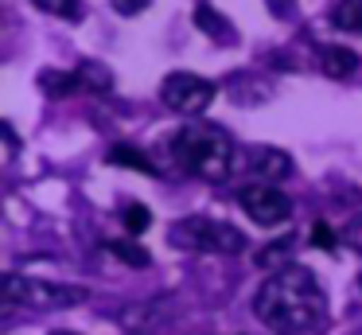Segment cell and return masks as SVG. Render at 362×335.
Returning <instances> with one entry per match:
<instances>
[{
	"instance_id": "obj_1",
	"label": "cell",
	"mask_w": 362,
	"mask_h": 335,
	"mask_svg": "<svg viewBox=\"0 0 362 335\" xmlns=\"http://www.w3.org/2000/svg\"><path fill=\"white\" fill-rule=\"evenodd\" d=\"M253 316L276 335H304L323 327L327 293L320 277L304 265H281L253 296Z\"/></svg>"
},
{
	"instance_id": "obj_2",
	"label": "cell",
	"mask_w": 362,
	"mask_h": 335,
	"mask_svg": "<svg viewBox=\"0 0 362 335\" xmlns=\"http://www.w3.org/2000/svg\"><path fill=\"white\" fill-rule=\"evenodd\" d=\"M168 152L183 171L206 179V183H222L234 171V140L218 125H183L168 137Z\"/></svg>"
},
{
	"instance_id": "obj_3",
	"label": "cell",
	"mask_w": 362,
	"mask_h": 335,
	"mask_svg": "<svg viewBox=\"0 0 362 335\" xmlns=\"http://www.w3.org/2000/svg\"><path fill=\"white\" fill-rule=\"evenodd\" d=\"M172 246L195 249V254H242L245 234L230 222L195 215V218H180V222L172 226Z\"/></svg>"
},
{
	"instance_id": "obj_4",
	"label": "cell",
	"mask_w": 362,
	"mask_h": 335,
	"mask_svg": "<svg viewBox=\"0 0 362 335\" xmlns=\"http://www.w3.org/2000/svg\"><path fill=\"white\" fill-rule=\"evenodd\" d=\"M4 300L55 312V308H74V304H82V300H86V288H82V285H55V280H43V277H20V273H8V277H4Z\"/></svg>"
},
{
	"instance_id": "obj_5",
	"label": "cell",
	"mask_w": 362,
	"mask_h": 335,
	"mask_svg": "<svg viewBox=\"0 0 362 335\" xmlns=\"http://www.w3.org/2000/svg\"><path fill=\"white\" fill-rule=\"evenodd\" d=\"M160 101L180 117H199L214 101V82H206L203 74H191V70H172L160 86Z\"/></svg>"
},
{
	"instance_id": "obj_6",
	"label": "cell",
	"mask_w": 362,
	"mask_h": 335,
	"mask_svg": "<svg viewBox=\"0 0 362 335\" xmlns=\"http://www.w3.org/2000/svg\"><path fill=\"white\" fill-rule=\"evenodd\" d=\"M238 199H242V210L257 226H281L292 215V199L273 183H250V187H242Z\"/></svg>"
},
{
	"instance_id": "obj_7",
	"label": "cell",
	"mask_w": 362,
	"mask_h": 335,
	"mask_svg": "<svg viewBox=\"0 0 362 335\" xmlns=\"http://www.w3.org/2000/svg\"><path fill=\"white\" fill-rule=\"evenodd\" d=\"M250 171L257 176V183L284 179L292 171V156L281 152V148H250Z\"/></svg>"
},
{
	"instance_id": "obj_8",
	"label": "cell",
	"mask_w": 362,
	"mask_h": 335,
	"mask_svg": "<svg viewBox=\"0 0 362 335\" xmlns=\"http://www.w3.org/2000/svg\"><path fill=\"white\" fill-rule=\"evenodd\" d=\"M323 70L331 78H346L351 70H358V55L351 47H339V43H327L323 47Z\"/></svg>"
},
{
	"instance_id": "obj_9",
	"label": "cell",
	"mask_w": 362,
	"mask_h": 335,
	"mask_svg": "<svg viewBox=\"0 0 362 335\" xmlns=\"http://www.w3.org/2000/svg\"><path fill=\"white\" fill-rule=\"evenodd\" d=\"M327 20L339 31H362V0H335Z\"/></svg>"
},
{
	"instance_id": "obj_10",
	"label": "cell",
	"mask_w": 362,
	"mask_h": 335,
	"mask_svg": "<svg viewBox=\"0 0 362 335\" xmlns=\"http://www.w3.org/2000/svg\"><path fill=\"white\" fill-rule=\"evenodd\" d=\"M74 74H78V90H98V93L113 90V74H110V67H102V62H82Z\"/></svg>"
},
{
	"instance_id": "obj_11",
	"label": "cell",
	"mask_w": 362,
	"mask_h": 335,
	"mask_svg": "<svg viewBox=\"0 0 362 335\" xmlns=\"http://www.w3.org/2000/svg\"><path fill=\"white\" fill-rule=\"evenodd\" d=\"M110 164H125V168H136V171H144V176H156V164H152L144 152H136L133 144L110 148Z\"/></svg>"
},
{
	"instance_id": "obj_12",
	"label": "cell",
	"mask_w": 362,
	"mask_h": 335,
	"mask_svg": "<svg viewBox=\"0 0 362 335\" xmlns=\"http://www.w3.org/2000/svg\"><path fill=\"white\" fill-rule=\"evenodd\" d=\"M40 86L59 98V93L78 90V74H74V70H43V74H40Z\"/></svg>"
},
{
	"instance_id": "obj_13",
	"label": "cell",
	"mask_w": 362,
	"mask_h": 335,
	"mask_svg": "<svg viewBox=\"0 0 362 335\" xmlns=\"http://www.w3.org/2000/svg\"><path fill=\"white\" fill-rule=\"evenodd\" d=\"M105 249H110L113 257H121V261H129L133 269H144V265H148V249L136 246V242H105Z\"/></svg>"
},
{
	"instance_id": "obj_14",
	"label": "cell",
	"mask_w": 362,
	"mask_h": 335,
	"mask_svg": "<svg viewBox=\"0 0 362 335\" xmlns=\"http://www.w3.org/2000/svg\"><path fill=\"white\" fill-rule=\"evenodd\" d=\"M195 23L203 31H211V35H230V23L222 20V16H214V8L206 4V0H199V4H195Z\"/></svg>"
},
{
	"instance_id": "obj_15",
	"label": "cell",
	"mask_w": 362,
	"mask_h": 335,
	"mask_svg": "<svg viewBox=\"0 0 362 335\" xmlns=\"http://www.w3.org/2000/svg\"><path fill=\"white\" fill-rule=\"evenodd\" d=\"M292 242H296V238H292V234H284L281 242H269V246H265V249H261V254H257V265H261V269H269V265H281L284 257H288Z\"/></svg>"
},
{
	"instance_id": "obj_16",
	"label": "cell",
	"mask_w": 362,
	"mask_h": 335,
	"mask_svg": "<svg viewBox=\"0 0 362 335\" xmlns=\"http://www.w3.org/2000/svg\"><path fill=\"white\" fill-rule=\"evenodd\" d=\"M148 222H152V215H148V207H141V203H129L125 207V234H144L148 230Z\"/></svg>"
},
{
	"instance_id": "obj_17",
	"label": "cell",
	"mask_w": 362,
	"mask_h": 335,
	"mask_svg": "<svg viewBox=\"0 0 362 335\" xmlns=\"http://www.w3.org/2000/svg\"><path fill=\"white\" fill-rule=\"evenodd\" d=\"M40 12H47V16H63V20H78V0H32Z\"/></svg>"
},
{
	"instance_id": "obj_18",
	"label": "cell",
	"mask_w": 362,
	"mask_h": 335,
	"mask_svg": "<svg viewBox=\"0 0 362 335\" xmlns=\"http://www.w3.org/2000/svg\"><path fill=\"white\" fill-rule=\"evenodd\" d=\"M312 242H315L320 249H331V246H335V234H331V226H327V222H315V226H312Z\"/></svg>"
},
{
	"instance_id": "obj_19",
	"label": "cell",
	"mask_w": 362,
	"mask_h": 335,
	"mask_svg": "<svg viewBox=\"0 0 362 335\" xmlns=\"http://www.w3.org/2000/svg\"><path fill=\"white\" fill-rule=\"evenodd\" d=\"M343 242H346L351 249H358V254H362V215H358V218H354V222L343 230Z\"/></svg>"
},
{
	"instance_id": "obj_20",
	"label": "cell",
	"mask_w": 362,
	"mask_h": 335,
	"mask_svg": "<svg viewBox=\"0 0 362 335\" xmlns=\"http://www.w3.org/2000/svg\"><path fill=\"white\" fill-rule=\"evenodd\" d=\"M113 8H117L121 16H136V12L148 8V0H113Z\"/></svg>"
},
{
	"instance_id": "obj_21",
	"label": "cell",
	"mask_w": 362,
	"mask_h": 335,
	"mask_svg": "<svg viewBox=\"0 0 362 335\" xmlns=\"http://www.w3.org/2000/svg\"><path fill=\"white\" fill-rule=\"evenodd\" d=\"M269 8H273V16H292L296 0H269Z\"/></svg>"
},
{
	"instance_id": "obj_22",
	"label": "cell",
	"mask_w": 362,
	"mask_h": 335,
	"mask_svg": "<svg viewBox=\"0 0 362 335\" xmlns=\"http://www.w3.org/2000/svg\"><path fill=\"white\" fill-rule=\"evenodd\" d=\"M4 140H8V156H16L20 140H16V129H12V125H4Z\"/></svg>"
},
{
	"instance_id": "obj_23",
	"label": "cell",
	"mask_w": 362,
	"mask_h": 335,
	"mask_svg": "<svg viewBox=\"0 0 362 335\" xmlns=\"http://www.w3.org/2000/svg\"><path fill=\"white\" fill-rule=\"evenodd\" d=\"M51 335H74V331H51Z\"/></svg>"
}]
</instances>
